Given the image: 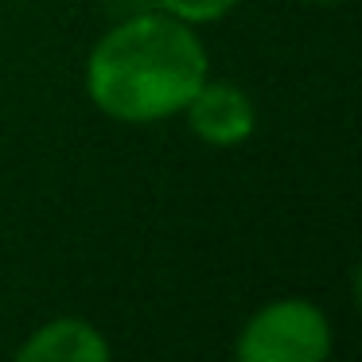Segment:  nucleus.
I'll return each mask as SVG.
<instances>
[{"label":"nucleus","instance_id":"f257e3e1","mask_svg":"<svg viewBox=\"0 0 362 362\" xmlns=\"http://www.w3.org/2000/svg\"><path fill=\"white\" fill-rule=\"evenodd\" d=\"M211 78L199 32L168 12H136L113 24L86 55V94L110 121L156 125Z\"/></svg>","mask_w":362,"mask_h":362},{"label":"nucleus","instance_id":"f03ea898","mask_svg":"<svg viewBox=\"0 0 362 362\" xmlns=\"http://www.w3.org/2000/svg\"><path fill=\"white\" fill-rule=\"evenodd\" d=\"M331 320L320 304L284 296L257 308L238 331L234 354L242 362H323L331 354Z\"/></svg>","mask_w":362,"mask_h":362},{"label":"nucleus","instance_id":"7ed1b4c3","mask_svg":"<svg viewBox=\"0 0 362 362\" xmlns=\"http://www.w3.org/2000/svg\"><path fill=\"white\" fill-rule=\"evenodd\" d=\"M187 129L211 148H238L257 129V105L238 82L206 78L183 105Z\"/></svg>","mask_w":362,"mask_h":362},{"label":"nucleus","instance_id":"20e7f679","mask_svg":"<svg viewBox=\"0 0 362 362\" xmlns=\"http://www.w3.org/2000/svg\"><path fill=\"white\" fill-rule=\"evenodd\" d=\"M20 362H105L110 343L90 320L78 315H59V320L35 327L16 346Z\"/></svg>","mask_w":362,"mask_h":362},{"label":"nucleus","instance_id":"39448f33","mask_svg":"<svg viewBox=\"0 0 362 362\" xmlns=\"http://www.w3.org/2000/svg\"><path fill=\"white\" fill-rule=\"evenodd\" d=\"M156 8L183 20V24H191V28H203V24L226 20L238 8V0H156Z\"/></svg>","mask_w":362,"mask_h":362},{"label":"nucleus","instance_id":"423d86ee","mask_svg":"<svg viewBox=\"0 0 362 362\" xmlns=\"http://www.w3.org/2000/svg\"><path fill=\"white\" fill-rule=\"evenodd\" d=\"M308 4H346V0H308Z\"/></svg>","mask_w":362,"mask_h":362}]
</instances>
